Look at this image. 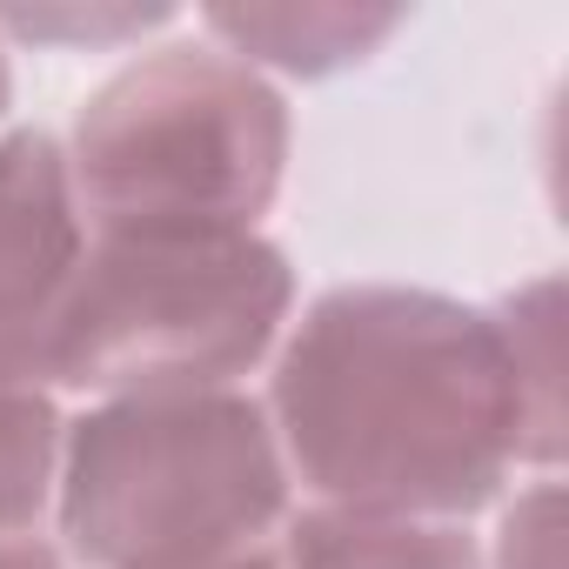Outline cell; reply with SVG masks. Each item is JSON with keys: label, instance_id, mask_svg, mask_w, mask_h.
I'll list each match as a JSON object with an SVG mask.
<instances>
[{"label": "cell", "instance_id": "8fae6325", "mask_svg": "<svg viewBox=\"0 0 569 569\" xmlns=\"http://www.w3.org/2000/svg\"><path fill=\"white\" fill-rule=\"evenodd\" d=\"M161 8H8L0 34L14 41H68V48H114L148 28H161Z\"/></svg>", "mask_w": 569, "mask_h": 569}, {"label": "cell", "instance_id": "7a4b0ae2", "mask_svg": "<svg viewBox=\"0 0 569 569\" xmlns=\"http://www.w3.org/2000/svg\"><path fill=\"white\" fill-rule=\"evenodd\" d=\"M61 529L94 569H201L254 556L289 502V462L234 389L108 396L61 436Z\"/></svg>", "mask_w": 569, "mask_h": 569}, {"label": "cell", "instance_id": "52a82bcc", "mask_svg": "<svg viewBox=\"0 0 569 569\" xmlns=\"http://www.w3.org/2000/svg\"><path fill=\"white\" fill-rule=\"evenodd\" d=\"M496 322V349L509 369V396H516V429H522V462H536L542 476L562 456V422H569V389H562V274H536L516 296H502V309H489Z\"/></svg>", "mask_w": 569, "mask_h": 569}, {"label": "cell", "instance_id": "6da1fadb", "mask_svg": "<svg viewBox=\"0 0 569 569\" xmlns=\"http://www.w3.org/2000/svg\"><path fill=\"white\" fill-rule=\"evenodd\" d=\"M268 429L322 509L456 522L522 462L496 322L429 289L322 296L274 369Z\"/></svg>", "mask_w": 569, "mask_h": 569}, {"label": "cell", "instance_id": "4fadbf2b", "mask_svg": "<svg viewBox=\"0 0 569 569\" xmlns=\"http://www.w3.org/2000/svg\"><path fill=\"white\" fill-rule=\"evenodd\" d=\"M201 569H281V562H268V556L254 549V556H228V562H201Z\"/></svg>", "mask_w": 569, "mask_h": 569}, {"label": "cell", "instance_id": "7c38bea8", "mask_svg": "<svg viewBox=\"0 0 569 569\" xmlns=\"http://www.w3.org/2000/svg\"><path fill=\"white\" fill-rule=\"evenodd\" d=\"M0 569H61V556L34 536H0Z\"/></svg>", "mask_w": 569, "mask_h": 569}, {"label": "cell", "instance_id": "277c9868", "mask_svg": "<svg viewBox=\"0 0 569 569\" xmlns=\"http://www.w3.org/2000/svg\"><path fill=\"white\" fill-rule=\"evenodd\" d=\"M61 154L88 228L228 234L281 188L289 108L228 48L181 41L101 81Z\"/></svg>", "mask_w": 569, "mask_h": 569}, {"label": "cell", "instance_id": "5bb4252c", "mask_svg": "<svg viewBox=\"0 0 569 569\" xmlns=\"http://www.w3.org/2000/svg\"><path fill=\"white\" fill-rule=\"evenodd\" d=\"M0 108H8V48H0Z\"/></svg>", "mask_w": 569, "mask_h": 569}, {"label": "cell", "instance_id": "8992f818", "mask_svg": "<svg viewBox=\"0 0 569 569\" xmlns=\"http://www.w3.org/2000/svg\"><path fill=\"white\" fill-rule=\"evenodd\" d=\"M402 28V8H214L208 34L228 48L241 68H274V74H342L369 61L389 34Z\"/></svg>", "mask_w": 569, "mask_h": 569}, {"label": "cell", "instance_id": "3957f363", "mask_svg": "<svg viewBox=\"0 0 569 569\" xmlns=\"http://www.w3.org/2000/svg\"><path fill=\"white\" fill-rule=\"evenodd\" d=\"M289 302V254L254 228H88L41 376L94 402L234 389L281 342Z\"/></svg>", "mask_w": 569, "mask_h": 569}, {"label": "cell", "instance_id": "ba28073f", "mask_svg": "<svg viewBox=\"0 0 569 569\" xmlns=\"http://www.w3.org/2000/svg\"><path fill=\"white\" fill-rule=\"evenodd\" d=\"M281 569H482V549L456 522L309 509L289 536Z\"/></svg>", "mask_w": 569, "mask_h": 569}, {"label": "cell", "instance_id": "5b68a950", "mask_svg": "<svg viewBox=\"0 0 569 569\" xmlns=\"http://www.w3.org/2000/svg\"><path fill=\"white\" fill-rule=\"evenodd\" d=\"M88 254V214L54 134L0 141V376L41 382L61 302Z\"/></svg>", "mask_w": 569, "mask_h": 569}, {"label": "cell", "instance_id": "30bf717a", "mask_svg": "<svg viewBox=\"0 0 569 569\" xmlns=\"http://www.w3.org/2000/svg\"><path fill=\"white\" fill-rule=\"evenodd\" d=\"M562 536H569V502L556 476H536L496 529V549L482 556V569H569L562 562Z\"/></svg>", "mask_w": 569, "mask_h": 569}, {"label": "cell", "instance_id": "9c48e42d", "mask_svg": "<svg viewBox=\"0 0 569 569\" xmlns=\"http://www.w3.org/2000/svg\"><path fill=\"white\" fill-rule=\"evenodd\" d=\"M61 436L68 422L54 416L41 382L0 376V536H21L54 502Z\"/></svg>", "mask_w": 569, "mask_h": 569}]
</instances>
